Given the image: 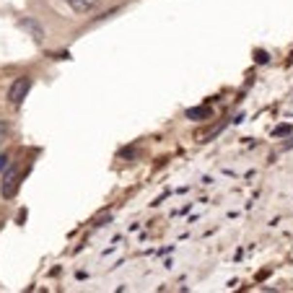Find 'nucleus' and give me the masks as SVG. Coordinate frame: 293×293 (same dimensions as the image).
<instances>
[{"mask_svg":"<svg viewBox=\"0 0 293 293\" xmlns=\"http://www.w3.org/2000/svg\"><path fill=\"white\" fill-rule=\"evenodd\" d=\"M5 166H8V159H5V156H0V171H3Z\"/></svg>","mask_w":293,"mask_h":293,"instance_id":"8","label":"nucleus"},{"mask_svg":"<svg viewBox=\"0 0 293 293\" xmlns=\"http://www.w3.org/2000/svg\"><path fill=\"white\" fill-rule=\"evenodd\" d=\"M288 132H291V125H280V127H275V130H273L275 138H280V135H288Z\"/></svg>","mask_w":293,"mask_h":293,"instance_id":"7","label":"nucleus"},{"mask_svg":"<svg viewBox=\"0 0 293 293\" xmlns=\"http://www.w3.org/2000/svg\"><path fill=\"white\" fill-rule=\"evenodd\" d=\"M21 26L34 36V42H44V36H47V34H44V26H39L34 18H24V21H21Z\"/></svg>","mask_w":293,"mask_h":293,"instance_id":"3","label":"nucleus"},{"mask_svg":"<svg viewBox=\"0 0 293 293\" xmlns=\"http://www.w3.org/2000/svg\"><path fill=\"white\" fill-rule=\"evenodd\" d=\"M213 112L208 107H195V109H187V119H210Z\"/></svg>","mask_w":293,"mask_h":293,"instance_id":"5","label":"nucleus"},{"mask_svg":"<svg viewBox=\"0 0 293 293\" xmlns=\"http://www.w3.org/2000/svg\"><path fill=\"white\" fill-rule=\"evenodd\" d=\"M29 88H32V78H29V76H21V78L13 81V86H11V91H8L11 104H21V101H24V96L29 94Z\"/></svg>","mask_w":293,"mask_h":293,"instance_id":"1","label":"nucleus"},{"mask_svg":"<svg viewBox=\"0 0 293 293\" xmlns=\"http://www.w3.org/2000/svg\"><path fill=\"white\" fill-rule=\"evenodd\" d=\"M8 132H11V127H8V122H3V119H0V143H3L5 138H8Z\"/></svg>","mask_w":293,"mask_h":293,"instance_id":"6","label":"nucleus"},{"mask_svg":"<svg viewBox=\"0 0 293 293\" xmlns=\"http://www.w3.org/2000/svg\"><path fill=\"white\" fill-rule=\"evenodd\" d=\"M67 3H70V8L76 13H91L99 5V0H67Z\"/></svg>","mask_w":293,"mask_h":293,"instance_id":"4","label":"nucleus"},{"mask_svg":"<svg viewBox=\"0 0 293 293\" xmlns=\"http://www.w3.org/2000/svg\"><path fill=\"white\" fill-rule=\"evenodd\" d=\"M18 190V169H8L3 177V184H0V192H3L5 200H11Z\"/></svg>","mask_w":293,"mask_h":293,"instance_id":"2","label":"nucleus"}]
</instances>
